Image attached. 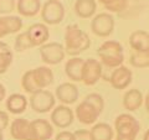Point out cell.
Instances as JSON below:
<instances>
[{
  "instance_id": "6da1fadb",
  "label": "cell",
  "mask_w": 149,
  "mask_h": 140,
  "mask_svg": "<svg viewBox=\"0 0 149 140\" xmlns=\"http://www.w3.org/2000/svg\"><path fill=\"white\" fill-rule=\"evenodd\" d=\"M103 108L104 100L102 96L98 93H90L76 107L74 114H76V118L80 123L85 125H91L98 119Z\"/></svg>"
},
{
  "instance_id": "7a4b0ae2",
  "label": "cell",
  "mask_w": 149,
  "mask_h": 140,
  "mask_svg": "<svg viewBox=\"0 0 149 140\" xmlns=\"http://www.w3.org/2000/svg\"><path fill=\"white\" fill-rule=\"evenodd\" d=\"M49 37L50 31L47 26L45 24H41V22H37V24L31 25L25 32H21L17 35L14 49L16 52H22V51L46 44Z\"/></svg>"
},
{
  "instance_id": "3957f363",
  "label": "cell",
  "mask_w": 149,
  "mask_h": 140,
  "mask_svg": "<svg viewBox=\"0 0 149 140\" xmlns=\"http://www.w3.org/2000/svg\"><path fill=\"white\" fill-rule=\"evenodd\" d=\"M54 82V72L49 67L41 66L35 69H29L22 74L21 87L27 93H35L36 91L45 89Z\"/></svg>"
},
{
  "instance_id": "277c9868",
  "label": "cell",
  "mask_w": 149,
  "mask_h": 140,
  "mask_svg": "<svg viewBox=\"0 0 149 140\" xmlns=\"http://www.w3.org/2000/svg\"><path fill=\"white\" fill-rule=\"evenodd\" d=\"M91 46V39L77 25H68L65 30V53L76 57L87 51Z\"/></svg>"
},
{
  "instance_id": "5b68a950",
  "label": "cell",
  "mask_w": 149,
  "mask_h": 140,
  "mask_svg": "<svg viewBox=\"0 0 149 140\" xmlns=\"http://www.w3.org/2000/svg\"><path fill=\"white\" fill-rule=\"evenodd\" d=\"M97 53H98V57L101 58V62L109 68H117L122 66L124 61L123 46L116 40L104 41L100 46Z\"/></svg>"
},
{
  "instance_id": "8992f818",
  "label": "cell",
  "mask_w": 149,
  "mask_h": 140,
  "mask_svg": "<svg viewBox=\"0 0 149 140\" xmlns=\"http://www.w3.org/2000/svg\"><path fill=\"white\" fill-rule=\"evenodd\" d=\"M116 140H136L141 130L139 122L132 114L123 113L119 114L114 120Z\"/></svg>"
},
{
  "instance_id": "52a82bcc",
  "label": "cell",
  "mask_w": 149,
  "mask_h": 140,
  "mask_svg": "<svg viewBox=\"0 0 149 140\" xmlns=\"http://www.w3.org/2000/svg\"><path fill=\"white\" fill-rule=\"evenodd\" d=\"M40 11L45 24L49 25H58L65 17V6L58 0H47Z\"/></svg>"
},
{
  "instance_id": "ba28073f",
  "label": "cell",
  "mask_w": 149,
  "mask_h": 140,
  "mask_svg": "<svg viewBox=\"0 0 149 140\" xmlns=\"http://www.w3.org/2000/svg\"><path fill=\"white\" fill-rule=\"evenodd\" d=\"M29 102L31 109L36 113H47V112L54 109L56 103L55 96L46 89H40L32 93Z\"/></svg>"
},
{
  "instance_id": "9c48e42d",
  "label": "cell",
  "mask_w": 149,
  "mask_h": 140,
  "mask_svg": "<svg viewBox=\"0 0 149 140\" xmlns=\"http://www.w3.org/2000/svg\"><path fill=\"white\" fill-rule=\"evenodd\" d=\"M114 17L112 14L101 12L92 19L91 21V30L95 35L100 37L109 36L114 30Z\"/></svg>"
},
{
  "instance_id": "30bf717a",
  "label": "cell",
  "mask_w": 149,
  "mask_h": 140,
  "mask_svg": "<svg viewBox=\"0 0 149 140\" xmlns=\"http://www.w3.org/2000/svg\"><path fill=\"white\" fill-rule=\"evenodd\" d=\"M41 60L47 64H58L65 58V49L58 42H46L40 46Z\"/></svg>"
},
{
  "instance_id": "8fae6325",
  "label": "cell",
  "mask_w": 149,
  "mask_h": 140,
  "mask_svg": "<svg viewBox=\"0 0 149 140\" xmlns=\"http://www.w3.org/2000/svg\"><path fill=\"white\" fill-rule=\"evenodd\" d=\"M102 77V63L95 58H88L83 62L81 71V82L86 86H95Z\"/></svg>"
},
{
  "instance_id": "7c38bea8",
  "label": "cell",
  "mask_w": 149,
  "mask_h": 140,
  "mask_svg": "<svg viewBox=\"0 0 149 140\" xmlns=\"http://www.w3.org/2000/svg\"><path fill=\"white\" fill-rule=\"evenodd\" d=\"M73 119H74L73 110L65 104L55 107L52 112H51V122L57 128L61 129L68 128L73 123Z\"/></svg>"
},
{
  "instance_id": "4fadbf2b",
  "label": "cell",
  "mask_w": 149,
  "mask_h": 140,
  "mask_svg": "<svg viewBox=\"0 0 149 140\" xmlns=\"http://www.w3.org/2000/svg\"><path fill=\"white\" fill-rule=\"evenodd\" d=\"M10 134L15 140H35L30 120L24 118H17L11 123Z\"/></svg>"
},
{
  "instance_id": "5bb4252c",
  "label": "cell",
  "mask_w": 149,
  "mask_h": 140,
  "mask_svg": "<svg viewBox=\"0 0 149 140\" xmlns=\"http://www.w3.org/2000/svg\"><path fill=\"white\" fill-rule=\"evenodd\" d=\"M132 78H133V73L128 67L119 66L114 68V71L112 72L109 77V83L114 89L122 91L125 89L132 83Z\"/></svg>"
},
{
  "instance_id": "9a60e30c",
  "label": "cell",
  "mask_w": 149,
  "mask_h": 140,
  "mask_svg": "<svg viewBox=\"0 0 149 140\" xmlns=\"http://www.w3.org/2000/svg\"><path fill=\"white\" fill-rule=\"evenodd\" d=\"M55 96L56 99L63 103L65 105L72 104L78 99V88L71 82H65L56 88Z\"/></svg>"
},
{
  "instance_id": "2e32d148",
  "label": "cell",
  "mask_w": 149,
  "mask_h": 140,
  "mask_svg": "<svg viewBox=\"0 0 149 140\" xmlns=\"http://www.w3.org/2000/svg\"><path fill=\"white\" fill-rule=\"evenodd\" d=\"M22 29V20L19 16L4 15L0 17V39L10 34H16Z\"/></svg>"
},
{
  "instance_id": "e0dca14e",
  "label": "cell",
  "mask_w": 149,
  "mask_h": 140,
  "mask_svg": "<svg viewBox=\"0 0 149 140\" xmlns=\"http://www.w3.org/2000/svg\"><path fill=\"white\" fill-rule=\"evenodd\" d=\"M31 123L35 140H50L54 135V127L46 119H35Z\"/></svg>"
},
{
  "instance_id": "ac0fdd59",
  "label": "cell",
  "mask_w": 149,
  "mask_h": 140,
  "mask_svg": "<svg viewBox=\"0 0 149 140\" xmlns=\"http://www.w3.org/2000/svg\"><path fill=\"white\" fill-rule=\"evenodd\" d=\"M129 46L134 52H149V34L144 30H137L129 36Z\"/></svg>"
},
{
  "instance_id": "d6986e66",
  "label": "cell",
  "mask_w": 149,
  "mask_h": 140,
  "mask_svg": "<svg viewBox=\"0 0 149 140\" xmlns=\"http://www.w3.org/2000/svg\"><path fill=\"white\" fill-rule=\"evenodd\" d=\"M143 104V94L139 89H129L123 96V107L128 112H136Z\"/></svg>"
},
{
  "instance_id": "ffe728a7",
  "label": "cell",
  "mask_w": 149,
  "mask_h": 140,
  "mask_svg": "<svg viewBox=\"0 0 149 140\" xmlns=\"http://www.w3.org/2000/svg\"><path fill=\"white\" fill-rule=\"evenodd\" d=\"M27 100L26 97L20 93H14L9 96L6 99V109L13 114H21L24 113L27 108Z\"/></svg>"
},
{
  "instance_id": "44dd1931",
  "label": "cell",
  "mask_w": 149,
  "mask_h": 140,
  "mask_svg": "<svg viewBox=\"0 0 149 140\" xmlns=\"http://www.w3.org/2000/svg\"><path fill=\"white\" fill-rule=\"evenodd\" d=\"M16 10L22 16H35L41 10V0H17Z\"/></svg>"
},
{
  "instance_id": "7402d4cb",
  "label": "cell",
  "mask_w": 149,
  "mask_h": 140,
  "mask_svg": "<svg viewBox=\"0 0 149 140\" xmlns=\"http://www.w3.org/2000/svg\"><path fill=\"white\" fill-rule=\"evenodd\" d=\"M97 10L96 0H77L74 3V12L82 19H90L95 16Z\"/></svg>"
},
{
  "instance_id": "603a6c76",
  "label": "cell",
  "mask_w": 149,
  "mask_h": 140,
  "mask_svg": "<svg viewBox=\"0 0 149 140\" xmlns=\"http://www.w3.org/2000/svg\"><path fill=\"white\" fill-rule=\"evenodd\" d=\"M85 60H82L81 57H72L65 64V72H66L67 77L74 82H80L81 81V71Z\"/></svg>"
},
{
  "instance_id": "cb8c5ba5",
  "label": "cell",
  "mask_w": 149,
  "mask_h": 140,
  "mask_svg": "<svg viewBox=\"0 0 149 140\" xmlns=\"http://www.w3.org/2000/svg\"><path fill=\"white\" fill-rule=\"evenodd\" d=\"M92 140H112L113 139V129L107 123H97L90 130Z\"/></svg>"
},
{
  "instance_id": "d4e9b609",
  "label": "cell",
  "mask_w": 149,
  "mask_h": 140,
  "mask_svg": "<svg viewBox=\"0 0 149 140\" xmlns=\"http://www.w3.org/2000/svg\"><path fill=\"white\" fill-rule=\"evenodd\" d=\"M14 53L9 45L0 41V74L5 73L13 62Z\"/></svg>"
},
{
  "instance_id": "484cf974",
  "label": "cell",
  "mask_w": 149,
  "mask_h": 140,
  "mask_svg": "<svg viewBox=\"0 0 149 140\" xmlns=\"http://www.w3.org/2000/svg\"><path fill=\"white\" fill-rule=\"evenodd\" d=\"M104 6L107 11L122 12L128 8V0H97Z\"/></svg>"
},
{
  "instance_id": "4316f807",
  "label": "cell",
  "mask_w": 149,
  "mask_h": 140,
  "mask_svg": "<svg viewBox=\"0 0 149 140\" xmlns=\"http://www.w3.org/2000/svg\"><path fill=\"white\" fill-rule=\"evenodd\" d=\"M129 62L136 68H148V66H149V52H132Z\"/></svg>"
},
{
  "instance_id": "83f0119b",
  "label": "cell",
  "mask_w": 149,
  "mask_h": 140,
  "mask_svg": "<svg viewBox=\"0 0 149 140\" xmlns=\"http://www.w3.org/2000/svg\"><path fill=\"white\" fill-rule=\"evenodd\" d=\"M16 0H0V14L9 15L15 10Z\"/></svg>"
},
{
  "instance_id": "f1b7e54d",
  "label": "cell",
  "mask_w": 149,
  "mask_h": 140,
  "mask_svg": "<svg viewBox=\"0 0 149 140\" xmlns=\"http://www.w3.org/2000/svg\"><path fill=\"white\" fill-rule=\"evenodd\" d=\"M73 137H74V140H92L90 130H85V129L76 130L73 133Z\"/></svg>"
},
{
  "instance_id": "f546056e",
  "label": "cell",
  "mask_w": 149,
  "mask_h": 140,
  "mask_svg": "<svg viewBox=\"0 0 149 140\" xmlns=\"http://www.w3.org/2000/svg\"><path fill=\"white\" fill-rule=\"evenodd\" d=\"M9 115L5 113V112L0 110V133H3L4 130L8 128L9 125Z\"/></svg>"
},
{
  "instance_id": "4dcf8cb0",
  "label": "cell",
  "mask_w": 149,
  "mask_h": 140,
  "mask_svg": "<svg viewBox=\"0 0 149 140\" xmlns=\"http://www.w3.org/2000/svg\"><path fill=\"white\" fill-rule=\"evenodd\" d=\"M55 140H74V137H73V133L66 130V132H60L56 135Z\"/></svg>"
},
{
  "instance_id": "1f68e13d",
  "label": "cell",
  "mask_w": 149,
  "mask_h": 140,
  "mask_svg": "<svg viewBox=\"0 0 149 140\" xmlns=\"http://www.w3.org/2000/svg\"><path fill=\"white\" fill-rule=\"evenodd\" d=\"M5 96H6V88H5V86H3L1 83H0V102L5 99Z\"/></svg>"
},
{
  "instance_id": "d6a6232c",
  "label": "cell",
  "mask_w": 149,
  "mask_h": 140,
  "mask_svg": "<svg viewBox=\"0 0 149 140\" xmlns=\"http://www.w3.org/2000/svg\"><path fill=\"white\" fill-rule=\"evenodd\" d=\"M143 140H149V132L147 130L146 133H144V137H143Z\"/></svg>"
},
{
  "instance_id": "836d02e7",
  "label": "cell",
  "mask_w": 149,
  "mask_h": 140,
  "mask_svg": "<svg viewBox=\"0 0 149 140\" xmlns=\"http://www.w3.org/2000/svg\"><path fill=\"white\" fill-rule=\"evenodd\" d=\"M148 98H149V97H148V94H147V96H146V108H147V109H148Z\"/></svg>"
},
{
  "instance_id": "e575fe53",
  "label": "cell",
  "mask_w": 149,
  "mask_h": 140,
  "mask_svg": "<svg viewBox=\"0 0 149 140\" xmlns=\"http://www.w3.org/2000/svg\"><path fill=\"white\" fill-rule=\"evenodd\" d=\"M0 140H4V135H3V133H0Z\"/></svg>"
}]
</instances>
